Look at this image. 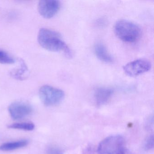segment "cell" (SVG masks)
Wrapping results in <instances>:
<instances>
[{"label":"cell","instance_id":"obj_3","mask_svg":"<svg viewBox=\"0 0 154 154\" xmlns=\"http://www.w3.org/2000/svg\"><path fill=\"white\" fill-rule=\"evenodd\" d=\"M39 95L42 102L47 106H54L59 104L65 97L63 91L48 85H44L40 88Z\"/></svg>","mask_w":154,"mask_h":154},{"label":"cell","instance_id":"obj_1","mask_svg":"<svg viewBox=\"0 0 154 154\" xmlns=\"http://www.w3.org/2000/svg\"><path fill=\"white\" fill-rule=\"evenodd\" d=\"M38 40L40 45L46 50L52 52L63 51L69 57H72L70 48L63 41L58 32L48 29H41L38 32Z\"/></svg>","mask_w":154,"mask_h":154},{"label":"cell","instance_id":"obj_6","mask_svg":"<svg viewBox=\"0 0 154 154\" xmlns=\"http://www.w3.org/2000/svg\"><path fill=\"white\" fill-rule=\"evenodd\" d=\"M8 110L11 118L19 120L25 118L31 113L33 109L29 103L21 101H17L11 103Z\"/></svg>","mask_w":154,"mask_h":154},{"label":"cell","instance_id":"obj_5","mask_svg":"<svg viewBox=\"0 0 154 154\" xmlns=\"http://www.w3.org/2000/svg\"><path fill=\"white\" fill-rule=\"evenodd\" d=\"M151 68V63L146 59H138L131 61L124 66L123 71L127 75L135 77L148 72Z\"/></svg>","mask_w":154,"mask_h":154},{"label":"cell","instance_id":"obj_9","mask_svg":"<svg viewBox=\"0 0 154 154\" xmlns=\"http://www.w3.org/2000/svg\"><path fill=\"white\" fill-rule=\"evenodd\" d=\"M94 49L95 55L101 61L106 63H112L113 61L112 57L103 44L97 43L94 46Z\"/></svg>","mask_w":154,"mask_h":154},{"label":"cell","instance_id":"obj_14","mask_svg":"<svg viewBox=\"0 0 154 154\" xmlns=\"http://www.w3.org/2000/svg\"><path fill=\"white\" fill-rule=\"evenodd\" d=\"M45 154H63V150L56 146L50 145L47 147Z\"/></svg>","mask_w":154,"mask_h":154},{"label":"cell","instance_id":"obj_17","mask_svg":"<svg viewBox=\"0 0 154 154\" xmlns=\"http://www.w3.org/2000/svg\"><path fill=\"white\" fill-rule=\"evenodd\" d=\"M118 154H133L131 151L126 149H123Z\"/></svg>","mask_w":154,"mask_h":154},{"label":"cell","instance_id":"obj_10","mask_svg":"<svg viewBox=\"0 0 154 154\" xmlns=\"http://www.w3.org/2000/svg\"><path fill=\"white\" fill-rule=\"evenodd\" d=\"M29 141L27 140H21L14 142H7L0 146V150L9 151L21 148L27 146Z\"/></svg>","mask_w":154,"mask_h":154},{"label":"cell","instance_id":"obj_13","mask_svg":"<svg viewBox=\"0 0 154 154\" xmlns=\"http://www.w3.org/2000/svg\"><path fill=\"white\" fill-rule=\"evenodd\" d=\"M15 59L6 51L0 50V63L11 64L15 63Z\"/></svg>","mask_w":154,"mask_h":154},{"label":"cell","instance_id":"obj_12","mask_svg":"<svg viewBox=\"0 0 154 154\" xmlns=\"http://www.w3.org/2000/svg\"><path fill=\"white\" fill-rule=\"evenodd\" d=\"M8 128L10 129L23 130L28 131H31L35 129V124L32 122H20L15 123L8 126Z\"/></svg>","mask_w":154,"mask_h":154},{"label":"cell","instance_id":"obj_2","mask_svg":"<svg viewBox=\"0 0 154 154\" xmlns=\"http://www.w3.org/2000/svg\"><path fill=\"white\" fill-rule=\"evenodd\" d=\"M114 32L119 39L127 43L136 42L141 35V29L138 26L126 20H121L116 22Z\"/></svg>","mask_w":154,"mask_h":154},{"label":"cell","instance_id":"obj_7","mask_svg":"<svg viewBox=\"0 0 154 154\" xmlns=\"http://www.w3.org/2000/svg\"><path fill=\"white\" fill-rule=\"evenodd\" d=\"M60 8V2L55 0H43L39 1L38 4L39 14L46 19H50L55 16Z\"/></svg>","mask_w":154,"mask_h":154},{"label":"cell","instance_id":"obj_8","mask_svg":"<svg viewBox=\"0 0 154 154\" xmlns=\"http://www.w3.org/2000/svg\"><path fill=\"white\" fill-rule=\"evenodd\" d=\"M113 93V90L106 87H100L95 90L94 98L98 106H101L106 103L110 99Z\"/></svg>","mask_w":154,"mask_h":154},{"label":"cell","instance_id":"obj_15","mask_svg":"<svg viewBox=\"0 0 154 154\" xmlns=\"http://www.w3.org/2000/svg\"><path fill=\"white\" fill-rule=\"evenodd\" d=\"M154 147V136L151 135L146 140L144 143V148L146 150H150Z\"/></svg>","mask_w":154,"mask_h":154},{"label":"cell","instance_id":"obj_16","mask_svg":"<svg viewBox=\"0 0 154 154\" xmlns=\"http://www.w3.org/2000/svg\"><path fill=\"white\" fill-rule=\"evenodd\" d=\"M95 149L94 146L89 145L86 147L83 151V154H94L95 152Z\"/></svg>","mask_w":154,"mask_h":154},{"label":"cell","instance_id":"obj_11","mask_svg":"<svg viewBox=\"0 0 154 154\" xmlns=\"http://www.w3.org/2000/svg\"><path fill=\"white\" fill-rule=\"evenodd\" d=\"M28 72V68L26 63L21 60L20 62V67L18 69L13 71L11 73L12 76L17 80H23L26 78V74Z\"/></svg>","mask_w":154,"mask_h":154},{"label":"cell","instance_id":"obj_4","mask_svg":"<svg viewBox=\"0 0 154 154\" xmlns=\"http://www.w3.org/2000/svg\"><path fill=\"white\" fill-rule=\"evenodd\" d=\"M124 142L122 136H109L100 143L98 148V154H118L124 148Z\"/></svg>","mask_w":154,"mask_h":154}]
</instances>
